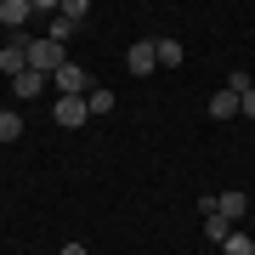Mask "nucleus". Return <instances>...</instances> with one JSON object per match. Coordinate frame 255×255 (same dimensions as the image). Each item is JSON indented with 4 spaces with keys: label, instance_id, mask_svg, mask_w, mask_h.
Returning a JSON list of instances; mask_svg holds the SVG:
<instances>
[{
    "label": "nucleus",
    "instance_id": "obj_3",
    "mask_svg": "<svg viewBox=\"0 0 255 255\" xmlns=\"http://www.w3.org/2000/svg\"><path fill=\"white\" fill-rule=\"evenodd\" d=\"M51 119H57V125H63V130H80L85 119H91V108H85V97H57Z\"/></svg>",
    "mask_w": 255,
    "mask_h": 255
},
{
    "label": "nucleus",
    "instance_id": "obj_2",
    "mask_svg": "<svg viewBox=\"0 0 255 255\" xmlns=\"http://www.w3.org/2000/svg\"><path fill=\"white\" fill-rule=\"evenodd\" d=\"M51 85H57L63 97H91V85H97V80H91V74H85L80 63H63V68L51 74Z\"/></svg>",
    "mask_w": 255,
    "mask_h": 255
},
{
    "label": "nucleus",
    "instance_id": "obj_7",
    "mask_svg": "<svg viewBox=\"0 0 255 255\" xmlns=\"http://www.w3.org/2000/svg\"><path fill=\"white\" fill-rule=\"evenodd\" d=\"M216 216H227L233 227L250 216V193H238V187H227V193H216Z\"/></svg>",
    "mask_w": 255,
    "mask_h": 255
},
{
    "label": "nucleus",
    "instance_id": "obj_5",
    "mask_svg": "<svg viewBox=\"0 0 255 255\" xmlns=\"http://www.w3.org/2000/svg\"><path fill=\"white\" fill-rule=\"evenodd\" d=\"M0 68L17 80V74H28V34H17V40H6L0 46Z\"/></svg>",
    "mask_w": 255,
    "mask_h": 255
},
{
    "label": "nucleus",
    "instance_id": "obj_1",
    "mask_svg": "<svg viewBox=\"0 0 255 255\" xmlns=\"http://www.w3.org/2000/svg\"><path fill=\"white\" fill-rule=\"evenodd\" d=\"M63 63H68V51L57 46V40H46V34H40V40H28V68H34V74H46V80H51Z\"/></svg>",
    "mask_w": 255,
    "mask_h": 255
},
{
    "label": "nucleus",
    "instance_id": "obj_6",
    "mask_svg": "<svg viewBox=\"0 0 255 255\" xmlns=\"http://www.w3.org/2000/svg\"><path fill=\"white\" fill-rule=\"evenodd\" d=\"M125 68L136 74V80H142V74H153V68H159V46H153V40H136V46L125 51Z\"/></svg>",
    "mask_w": 255,
    "mask_h": 255
},
{
    "label": "nucleus",
    "instance_id": "obj_17",
    "mask_svg": "<svg viewBox=\"0 0 255 255\" xmlns=\"http://www.w3.org/2000/svg\"><path fill=\"white\" fill-rule=\"evenodd\" d=\"M238 114H250V119H255V85H250L244 97H238Z\"/></svg>",
    "mask_w": 255,
    "mask_h": 255
},
{
    "label": "nucleus",
    "instance_id": "obj_9",
    "mask_svg": "<svg viewBox=\"0 0 255 255\" xmlns=\"http://www.w3.org/2000/svg\"><path fill=\"white\" fill-rule=\"evenodd\" d=\"M233 114H238V97L227 91V85H221V91L210 97V119H233Z\"/></svg>",
    "mask_w": 255,
    "mask_h": 255
},
{
    "label": "nucleus",
    "instance_id": "obj_11",
    "mask_svg": "<svg viewBox=\"0 0 255 255\" xmlns=\"http://www.w3.org/2000/svg\"><path fill=\"white\" fill-rule=\"evenodd\" d=\"M204 238H210V244H227V238H233V221L227 216H204Z\"/></svg>",
    "mask_w": 255,
    "mask_h": 255
},
{
    "label": "nucleus",
    "instance_id": "obj_8",
    "mask_svg": "<svg viewBox=\"0 0 255 255\" xmlns=\"http://www.w3.org/2000/svg\"><path fill=\"white\" fill-rule=\"evenodd\" d=\"M11 91H17L23 102H34L40 91H46V74H34V68H28V74H17V80H11Z\"/></svg>",
    "mask_w": 255,
    "mask_h": 255
},
{
    "label": "nucleus",
    "instance_id": "obj_15",
    "mask_svg": "<svg viewBox=\"0 0 255 255\" xmlns=\"http://www.w3.org/2000/svg\"><path fill=\"white\" fill-rule=\"evenodd\" d=\"M85 108H91V114H108V108H114V91H108V85H91V97H85Z\"/></svg>",
    "mask_w": 255,
    "mask_h": 255
},
{
    "label": "nucleus",
    "instance_id": "obj_13",
    "mask_svg": "<svg viewBox=\"0 0 255 255\" xmlns=\"http://www.w3.org/2000/svg\"><path fill=\"white\" fill-rule=\"evenodd\" d=\"M74 28H80V23L57 11V17H51V34H46V40H57V46H68V40H74Z\"/></svg>",
    "mask_w": 255,
    "mask_h": 255
},
{
    "label": "nucleus",
    "instance_id": "obj_18",
    "mask_svg": "<svg viewBox=\"0 0 255 255\" xmlns=\"http://www.w3.org/2000/svg\"><path fill=\"white\" fill-rule=\"evenodd\" d=\"M57 255H85V244H63V250H57Z\"/></svg>",
    "mask_w": 255,
    "mask_h": 255
},
{
    "label": "nucleus",
    "instance_id": "obj_12",
    "mask_svg": "<svg viewBox=\"0 0 255 255\" xmlns=\"http://www.w3.org/2000/svg\"><path fill=\"white\" fill-rule=\"evenodd\" d=\"M17 136H23V114L0 108V142H17Z\"/></svg>",
    "mask_w": 255,
    "mask_h": 255
},
{
    "label": "nucleus",
    "instance_id": "obj_10",
    "mask_svg": "<svg viewBox=\"0 0 255 255\" xmlns=\"http://www.w3.org/2000/svg\"><path fill=\"white\" fill-rule=\"evenodd\" d=\"M153 46H159V63H164V68H182V57H187V51H182V40L164 34V40H153Z\"/></svg>",
    "mask_w": 255,
    "mask_h": 255
},
{
    "label": "nucleus",
    "instance_id": "obj_16",
    "mask_svg": "<svg viewBox=\"0 0 255 255\" xmlns=\"http://www.w3.org/2000/svg\"><path fill=\"white\" fill-rule=\"evenodd\" d=\"M57 11H63V17H74V23H80V17H85V11H91V6H85V0H63V6H57Z\"/></svg>",
    "mask_w": 255,
    "mask_h": 255
},
{
    "label": "nucleus",
    "instance_id": "obj_14",
    "mask_svg": "<svg viewBox=\"0 0 255 255\" xmlns=\"http://www.w3.org/2000/svg\"><path fill=\"white\" fill-rule=\"evenodd\" d=\"M221 255H255V238L233 227V238H227V244H221Z\"/></svg>",
    "mask_w": 255,
    "mask_h": 255
},
{
    "label": "nucleus",
    "instance_id": "obj_4",
    "mask_svg": "<svg viewBox=\"0 0 255 255\" xmlns=\"http://www.w3.org/2000/svg\"><path fill=\"white\" fill-rule=\"evenodd\" d=\"M28 11H34L28 0H0V28H6L11 40H17V34H28Z\"/></svg>",
    "mask_w": 255,
    "mask_h": 255
}]
</instances>
